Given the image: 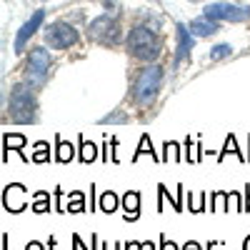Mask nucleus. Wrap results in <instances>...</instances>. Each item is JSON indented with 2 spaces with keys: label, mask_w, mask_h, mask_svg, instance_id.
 <instances>
[{
  "label": "nucleus",
  "mask_w": 250,
  "mask_h": 250,
  "mask_svg": "<svg viewBox=\"0 0 250 250\" xmlns=\"http://www.w3.org/2000/svg\"><path fill=\"white\" fill-rule=\"evenodd\" d=\"M163 150H165V155H163V163H180L183 160V155H180V145L175 143V140H165L163 143Z\"/></svg>",
  "instance_id": "nucleus-25"
},
{
  "label": "nucleus",
  "mask_w": 250,
  "mask_h": 250,
  "mask_svg": "<svg viewBox=\"0 0 250 250\" xmlns=\"http://www.w3.org/2000/svg\"><path fill=\"white\" fill-rule=\"evenodd\" d=\"M48 245H43V243H40V240H30L28 245H25V250H45Z\"/></svg>",
  "instance_id": "nucleus-32"
},
{
  "label": "nucleus",
  "mask_w": 250,
  "mask_h": 250,
  "mask_svg": "<svg viewBox=\"0 0 250 250\" xmlns=\"http://www.w3.org/2000/svg\"><path fill=\"white\" fill-rule=\"evenodd\" d=\"M158 213H163L165 210V200H170V205H173V210L175 213H183V203H180V198H173L170 195V190H168V188H165L163 183H158Z\"/></svg>",
  "instance_id": "nucleus-21"
},
{
  "label": "nucleus",
  "mask_w": 250,
  "mask_h": 250,
  "mask_svg": "<svg viewBox=\"0 0 250 250\" xmlns=\"http://www.w3.org/2000/svg\"><path fill=\"white\" fill-rule=\"evenodd\" d=\"M120 205H123V203H120L118 193H115V190H105V193L100 195V200H98V210H103L105 215H113Z\"/></svg>",
  "instance_id": "nucleus-18"
},
{
  "label": "nucleus",
  "mask_w": 250,
  "mask_h": 250,
  "mask_svg": "<svg viewBox=\"0 0 250 250\" xmlns=\"http://www.w3.org/2000/svg\"><path fill=\"white\" fill-rule=\"evenodd\" d=\"M180 250H203V245H200L198 240H188V243H185Z\"/></svg>",
  "instance_id": "nucleus-31"
},
{
  "label": "nucleus",
  "mask_w": 250,
  "mask_h": 250,
  "mask_svg": "<svg viewBox=\"0 0 250 250\" xmlns=\"http://www.w3.org/2000/svg\"><path fill=\"white\" fill-rule=\"evenodd\" d=\"M8 115L15 125H35L38 123V98L30 83H18L10 88Z\"/></svg>",
  "instance_id": "nucleus-1"
},
{
  "label": "nucleus",
  "mask_w": 250,
  "mask_h": 250,
  "mask_svg": "<svg viewBox=\"0 0 250 250\" xmlns=\"http://www.w3.org/2000/svg\"><path fill=\"white\" fill-rule=\"evenodd\" d=\"M30 160H33L35 165H43V163H48V160H50V143H48V140H38V143H33Z\"/></svg>",
  "instance_id": "nucleus-22"
},
{
  "label": "nucleus",
  "mask_w": 250,
  "mask_h": 250,
  "mask_svg": "<svg viewBox=\"0 0 250 250\" xmlns=\"http://www.w3.org/2000/svg\"><path fill=\"white\" fill-rule=\"evenodd\" d=\"M245 213H250V185H245Z\"/></svg>",
  "instance_id": "nucleus-35"
},
{
  "label": "nucleus",
  "mask_w": 250,
  "mask_h": 250,
  "mask_svg": "<svg viewBox=\"0 0 250 250\" xmlns=\"http://www.w3.org/2000/svg\"><path fill=\"white\" fill-rule=\"evenodd\" d=\"M53 158H55V163H60V165H68L70 160L78 158V148H75L73 143L62 140L60 135H55V153H53Z\"/></svg>",
  "instance_id": "nucleus-13"
},
{
  "label": "nucleus",
  "mask_w": 250,
  "mask_h": 250,
  "mask_svg": "<svg viewBox=\"0 0 250 250\" xmlns=\"http://www.w3.org/2000/svg\"><path fill=\"white\" fill-rule=\"evenodd\" d=\"M120 203H123V210H125L123 220L125 223H135L140 218V193L138 190H128L120 198Z\"/></svg>",
  "instance_id": "nucleus-12"
},
{
  "label": "nucleus",
  "mask_w": 250,
  "mask_h": 250,
  "mask_svg": "<svg viewBox=\"0 0 250 250\" xmlns=\"http://www.w3.org/2000/svg\"><path fill=\"white\" fill-rule=\"evenodd\" d=\"M140 250H155V245L150 240H145V243H140Z\"/></svg>",
  "instance_id": "nucleus-37"
},
{
  "label": "nucleus",
  "mask_w": 250,
  "mask_h": 250,
  "mask_svg": "<svg viewBox=\"0 0 250 250\" xmlns=\"http://www.w3.org/2000/svg\"><path fill=\"white\" fill-rule=\"evenodd\" d=\"M220 210L230 213V193H225V190L210 193V213H220Z\"/></svg>",
  "instance_id": "nucleus-23"
},
{
  "label": "nucleus",
  "mask_w": 250,
  "mask_h": 250,
  "mask_svg": "<svg viewBox=\"0 0 250 250\" xmlns=\"http://www.w3.org/2000/svg\"><path fill=\"white\" fill-rule=\"evenodd\" d=\"M62 188H55V213H65V208H62Z\"/></svg>",
  "instance_id": "nucleus-28"
},
{
  "label": "nucleus",
  "mask_w": 250,
  "mask_h": 250,
  "mask_svg": "<svg viewBox=\"0 0 250 250\" xmlns=\"http://www.w3.org/2000/svg\"><path fill=\"white\" fill-rule=\"evenodd\" d=\"M233 55V45H228V43H220L215 48H210V53H208V60L215 62V60H223V58H230Z\"/></svg>",
  "instance_id": "nucleus-26"
},
{
  "label": "nucleus",
  "mask_w": 250,
  "mask_h": 250,
  "mask_svg": "<svg viewBox=\"0 0 250 250\" xmlns=\"http://www.w3.org/2000/svg\"><path fill=\"white\" fill-rule=\"evenodd\" d=\"M45 245H48V250H55V248H58V238H55V235H50Z\"/></svg>",
  "instance_id": "nucleus-36"
},
{
  "label": "nucleus",
  "mask_w": 250,
  "mask_h": 250,
  "mask_svg": "<svg viewBox=\"0 0 250 250\" xmlns=\"http://www.w3.org/2000/svg\"><path fill=\"white\" fill-rule=\"evenodd\" d=\"M248 148H250V135H248Z\"/></svg>",
  "instance_id": "nucleus-41"
},
{
  "label": "nucleus",
  "mask_w": 250,
  "mask_h": 250,
  "mask_svg": "<svg viewBox=\"0 0 250 250\" xmlns=\"http://www.w3.org/2000/svg\"><path fill=\"white\" fill-rule=\"evenodd\" d=\"M123 250H140V240H128V243H123Z\"/></svg>",
  "instance_id": "nucleus-33"
},
{
  "label": "nucleus",
  "mask_w": 250,
  "mask_h": 250,
  "mask_svg": "<svg viewBox=\"0 0 250 250\" xmlns=\"http://www.w3.org/2000/svg\"><path fill=\"white\" fill-rule=\"evenodd\" d=\"M228 153L235 155L240 163H248V158H245V155L240 153V148H238V138H235V135H228V138H225V143H223V150L218 153V163H223Z\"/></svg>",
  "instance_id": "nucleus-19"
},
{
  "label": "nucleus",
  "mask_w": 250,
  "mask_h": 250,
  "mask_svg": "<svg viewBox=\"0 0 250 250\" xmlns=\"http://www.w3.org/2000/svg\"><path fill=\"white\" fill-rule=\"evenodd\" d=\"M90 248H93V250H98V235H95V233L90 235Z\"/></svg>",
  "instance_id": "nucleus-38"
},
{
  "label": "nucleus",
  "mask_w": 250,
  "mask_h": 250,
  "mask_svg": "<svg viewBox=\"0 0 250 250\" xmlns=\"http://www.w3.org/2000/svg\"><path fill=\"white\" fill-rule=\"evenodd\" d=\"M118 123H130V115L125 110H115V113H108L105 118H100V125H118Z\"/></svg>",
  "instance_id": "nucleus-27"
},
{
  "label": "nucleus",
  "mask_w": 250,
  "mask_h": 250,
  "mask_svg": "<svg viewBox=\"0 0 250 250\" xmlns=\"http://www.w3.org/2000/svg\"><path fill=\"white\" fill-rule=\"evenodd\" d=\"M38 3H45V0H38Z\"/></svg>",
  "instance_id": "nucleus-42"
},
{
  "label": "nucleus",
  "mask_w": 250,
  "mask_h": 250,
  "mask_svg": "<svg viewBox=\"0 0 250 250\" xmlns=\"http://www.w3.org/2000/svg\"><path fill=\"white\" fill-rule=\"evenodd\" d=\"M125 48H128V53L135 60L153 62L163 50V38L158 35V28H150L148 23L135 25V28H130L128 38H125Z\"/></svg>",
  "instance_id": "nucleus-2"
},
{
  "label": "nucleus",
  "mask_w": 250,
  "mask_h": 250,
  "mask_svg": "<svg viewBox=\"0 0 250 250\" xmlns=\"http://www.w3.org/2000/svg\"><path fill=\"white\" fill-rule=\"evenodd\" d=\"M203 15L218 20V23H245L250 20V8L235 3H210L203 8Z\"/></svg>",
  "instance_id": "nucleus-7"
},
{
  "label": "nucleus",
  "mask_w": 250,
  "mask_h": 250,
  "mask_svg": "<svg viewBox=\"0 0 250 250\" xmlns=\"http://www.w3.org/2000/svg\"><path fill=\"white\" fill-rule=\"evenodd\" d=\"M50 68H53V58L45 48H33L28 60H25V83H30L33 88H43L45 80L50 75Z\"/></svg>",
  "instance_id": "nucleus-4"
},
{
  "label": "nucleus",
  "mask_w": 250,
  "mask_h": 250,
  "mask_svg": "<svg viewBox=\"0 0 250 250\" xmlns=\"http://www.w3.org/2000/svg\"><path fill=\"white\" fill-rule=\"evenodd\" d=\"M78 160L83 165H90L93 160H98V148L93 143H88L83 135H78Z\"/></svg>",
  "instance_id": "nucleus-17"
},
{
  "label": "nucleus",
  "mask_w": 250,
  "mask_h": 250,
  "mask_svg": "<svg viewBox=\"0 0 250 250\" xmlns=\"http://www.w3.org/2000/svg\"><path fill=\"white\" fill-rule=\"evenodd\" d=\"M205 193H198V195H193V193H185V203H188V210L190 213H195V215H200V213H205L208 208H205Z\"/></svg>",
  "instance_id": "nucleus-24"
},
{
  "label": "nucleus",
  "mask_w": 250,
  "mask_h": 250,
  "mask_svg": "<svg viewBox=\"0 0 250 250\" xmlns=\"http://www.w3.org/2000/svg\"><path fill=\"white\" fill-rule=\"evenodd\" d=\"M78 40H80V33L68 20H55V23L45 28V45H50L53 50H68Z\"/></svg>",
  "instance_id": "nucleus-5"
},
{
  "label": "nucleus",
  "mask_w": 250,
  "mask_h": 250,
  "mask_svg": "<svg viewBox=\"0 0 250 250\" xmlns=\"http://www.w3.org/2000/svg\"><path fill=\"white\" fill-rule=\"evenodd\" d=\"M73 248H75V250H93V248H85V245H83V240H80L78 233H73Z\"/></svg>",
  "instance_id": "nucleus-30"
},
{
  "label": "nucleus",
  "mask_w": 250,
  "mask_h": 250,
  "mask_svg": "<svg viewBox=\"0 0 250 250\" xmlns=\"http://www.w3.org/2000/svg\"><path fill=\"white\" fill-rule=\"evenodd\" d=\"M143 155H150L155 163H160V160H163V158L155 153V148H153V140H150V135H148V133H143V135H140V140H138V150L133 153V163H138Z\"/></svg>",
  "instance_id": "nucleus-15"
},
{
  "label": "nucleus",
  "mask_w": 250,
  "mask_h": 250,
  "mask_svg": "<svg viewBox=\"0 0 250 250\" xmlns=\"http://www.w3.org/2000/svg\"><path fill=\"white\" fill-rule=\"evenodd\" d=\"M243 250H250V235H245V240H243Z\"/></svg>",
  "instance_id": "nucleus-39"
},
{
  "label": "nucleus",
  "mask_w": 250,
  "mask_h": 250,
  "mask_svg": "<svg viewBox=\"0 0 250 250\" xmlns=\"http://www.w3.org/2000/svg\"><path fill=\"white\" fill-rule=\"evenodd\" d=\"M45 23V10H35L23 25H20V30H18V35H15V43H13V50L20 55L25 50V45H28V40L38 33V28Z\"/></svg>",
  "instance_id": "nucleus-9"
},
{
  "label": "nucleus",
  "mask_w": 250,
  "mask_h": 250,
  "mask_svg": "<svg viewBox=\"0 0 250 250\" xmlns=\"http://www.w3.org/2000/svg\"><path fill=\"white\" fill-rule=\"evenodd\" d=\"M30 210L35 215H45L50 213V193L48 190H35L30 195Z\"/></svg>",
  "instance_id": "nucleus-16"
},
{
  "label": "nucleus",
  "mask_w": 250,
  "mask_h": 250,
  "mask_svg": "<svg viewBox=\"0 0 250 250\" xmlns=\"http://www.w3.org/2000/svg\"><path fill=\"white\" fill-rule=\"evenodd\" d=\"M25 143H28V138H25L23 133H5V138H3V148H5V153H3V163L8 160V150H15L20 158L28 163V158H25V153H23Z\"/></svg>",
  "instance_id": "nucleus-14"
},
{
  "label": "nucleus",
  "mask_w": 250,
  "mask_h": 250,
  "mask_svg": "<svg viewBox=\"0 0 250 250\" xmlns=\"http://www.w3.org/2000/svg\"><path fill=\"white\" fill-rule=\"evenodd\" d=\"M163 78H165V70L158 65V62H148L145 68L138 70L135 80H133V88H130V95L135 103L140 105H148L153 103L163 88Z\"/></svg>",
  "instance_id": "nucleus-3"
},
{
  "label": "nucleus",
  "mask_w": 250,
  "mask_h": 250,
  "mask_svg": "<svg viewBox=\"0 0 250 250\" xmlns=\"http://www.w3.org/2000/svg\"><path fill=\"white\" fill-rule=\"evenodd\" d=\"M158 245H160V250H180V248H178L173 240H168L165 235H160V243H158Z\"/></svg>",
  "instance_id": "nucleus-29"
},
{
  "label": "nucleus",
  "mask_w": 250,
  "mask_h": 250,
  "mask_svg": "<svg viewBox=\"0 0 250 250\" xmlns=\"http://www.w3.org/2000/svg\"><path fill=\"white\" fill-rule=\"evenodd\" d=\"M85 210H88V205H85V193H83V190H73V193L68 195V203H65V213L78 215V213H85Z\"/></svg>",
  "instance_id": "nucleus-20"
},
{
  "label": "nucleus",
  "mask_w": 250,
  "mask_h": 250,
  "mask_svg": "<svg viewBox=\"0 0 250 250\" xmlns=\"http://www.w3.org/2000/svg\"><path fill=\"white\" fill-rule=\"evenodd\" d=\"M3 250H8V233H3Z\"/></svg>",
  "instance_id": "nucleus-40"
},
{
  "label": "nucleus",
  "mask_w": 250,
  "mask_h": 250,
  "mask_svg": "<svg viewBox=\"0 0 250 250\" xmlns=\"http://www.w3.org/2000/svg\"><path fill=\"white\" fill-rule=\"evenodd\" d=\"M188 30H190L195 38H210V35H215L220 30V23L213 20V18H208V15H200V18H195V20L188 23Z\"/></svg>",
  "instance_id": "nucleus-11"
},
{
  "label": "nucleus",
  "mask_w": 250,
  "mask_h": 250,
  "mask_svg": "<svg viewBox=\"0 0 250 250\" xmlns=\"http://www.w3.org/2000/svg\"><path fill=\"white\" fill-rule=\"evenodd\" d=\"M95 208H98L95 205V185H90V213L95 210Z\"/></svg>",
  "instance_id": "nucleus-34"
},
{
  "label": "nucleus",
  "mask_w": 250,
  "mask_h": 250,
  "mask_svg": "<svg viewBox=\"0 0 250 250\" xmlns=\"http://www.w3.org/2000/svg\"><path fill=\"white\" fill-rule=\"evenodd\" d=\"M3 208L8 213L18 215L28 208V190L23 183H10L3 188Z\"/></svg>",
  "instance_id": "nucleus-8"
},
{
  "label": "nucleus",
  "mask_w": 250,
  "mask_h": 250,
  "mask_svg": "<svg viewBox=\"0 0 250 250\" xmlns=\"http://www.w3.org/2000/svg\"><path fill=\"white\" fill-rule=\"evenodd\" d=\"M175 38H178V45H175V55H173V68H180V62L190 58L198 38L188 30V25H183V23L175 25Z\"/></svg>",
  "instance_id": "nucleus-10"
},
{
  "label": "nucleus",
  "mask_w": 250,
  "mask_h": 250,
  "mask_svg": "<svg viewBox=\"0 0 250 250\" xmlns=\"http://www.w3.org/2000/svg\"><path fill=\"white\" fill-rule=\"evenodd\" d=\"M88 38L95 40L100 45H115L120 40V25L118 20L110 15H98L95 20H90L88 25Z\"/></svg>",
  "instance_id": "nucleus-6"
}]
</instances>
